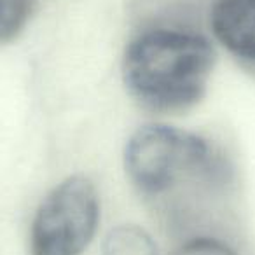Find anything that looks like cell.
Masks as SVG:
<instances>
[{
  "mask_svg": "<svg viewBox=\"0 0 255 255\" xmlns=\"http://www.w3.org/2000/svg\"><path fill=\"white\" fill-rule=\"evenodd\" d=\"M102 215L91 178L70 175L42 198L30 226V255H82L96 236Z\"/></svg>",
  "mask_w": 255,
  "mask_h": 255,
  "instance_id": "3",
  "label": "cell"
},
{
  "mask_svg": "<svg viewBox=\"0 0 255 255\" xmlns=\"http://www.w3.org/2000/svg\"><path fill=\"white\" fill-rule=\"evenodd\" d=\"M102 255H159L152 236L135 224L117 226L107 234Z\"/></svg>",
  "mask_w": 255,
  "mask_h": 255,
  "instance_id": "5",
  "label": "cell"
},
{
  "mask_svg": "<svg viewBox=\"0 0 255 255\" xmlns=\"http://www.w3.org/2000/svg\"><path fill=\"white\" fill-rule=\"evenodd\" d=\"M171 255H238L222 240L210 236H198L182 243Z\"/></svg>",
  "mask_w": 255,
  "mask_h": 255,
  "instance_id": "7",
  "label": "cell"
},
{
  "mask_svg": "<svg viewBox=\"0 0 255 255\" xmlns=\"http://www.w3.org/2000/svg\"><path fill=\"white\" fill-rule=\"evenodd\" d=\"M124 170L133 187L150 199L184 185H217L229 177V166L208 138L168 124L140 126L124 149Z\"/></svg>",
  "mask_w": 255,
  "mask_h": 255,
  "instance_id": "2",
  "label": "cell"
},
{
  "mask_svg": "<svg viewBox=\"0 0 255 255\" xmlns=\"http://www.w3.org/2000/svg\"><path fill=\"white\" fill-rule=\"evenodd\" d=\"M213 67L215 49L208 37L180 26H152L128 42L121 74L142 109L182 114L205 98Z\"/></svg>",
  "mask_w": 255,
  "mask_h": 255,
  "instance_id": "1",
  "label": "cell"
},
{
  "mask_svg": "<svg viewBox=\"0 0 255 255\" xmlns=\"http://www.w3.org/2000/svg\"><path fill=\"white\" fill-rule=\"evenodd\" d=\"M208 19L217 42L255 75V0H213Z\"/></svg>",
  "mask_w": 255,
  "mask_h": 255,
  "instance_id": "4",
  "label": "cell"
},
{
  "mask_svg": "<svg viewBox=\"0 0 255 255\" xmlns=\"http://www.w3.org/2000/svg\"><path fill=\"white\" fill-rule=\"evenodd\" d=\"M35 0H0V44L14 40L30 21Z\"/></svg>",
  "mask_w": 255,
  "mask_h": 255,
  "instance_id": "6",
  "label": "cell"
}]
</instances>
